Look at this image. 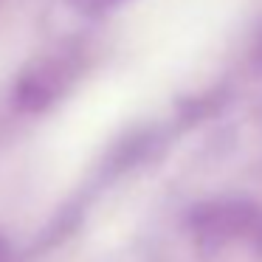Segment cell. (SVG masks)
<instances>
[{
    "instance_id": "6da1fadb",
    "label": "cell",
    "mask_w": 262,
    "mask_h": 262,
    "mask_svg": "<svg viewBox=\"0 0 262 262\" xmlns=\"http://www.w3.org/2000/svg\"><path fill=\"white\" fill-rule=\"evenodd\" d=\"M121 3H127V0H68V6L82 14H102V12L121 6Z\"/></svg>"
}]
</instances>
